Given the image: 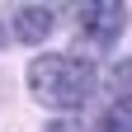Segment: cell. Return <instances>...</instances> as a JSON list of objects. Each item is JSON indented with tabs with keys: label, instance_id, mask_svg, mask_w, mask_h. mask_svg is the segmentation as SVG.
<instances>
[{
	"label": "cell",
	"instance_id": "1",
	"mask_svg": "<svg viewBox=\"0 0 132 132\" xmlns=\"http://www.w3.org/2000/svg\"><path fill=\"white\" fill-rule=\"evenodd\" d=\"M94 85H99V66L80 52H43L28 61V94L57 118H71L94 94Z\"/></svg>",
	"mask_w": 132,
	"mask_h": 132
},
{
	"label": "cell",
	"instance_id": "6",
	"mask_svg": "<svg viewBox=\"0 0 132 132\" xmlns=\"http://www.w3.org/2000/svg\"><path fill=\"white\" fill-rule=\"evenodd\" d=\"M43 132H85V127H80L76 118H52V123H47Z\"/></svg>",
	"mask_w": 132,
	"mask_h": 132
},
{
	"label": "cell",
	"instance_id": "2",
	"mask_svg": "<svg viewBox=\"0 0 132 132\" xmlns=\"http://www.w3.org/2000/svg\"><path fill=\"white\" fill-rule=\"evenodd\" d=\"M76 28H80V38H85V47L109 52V47L127 33V5H123V0H94V5H76Z\"/></svg>",
	"mask_w": 132,
	"mask_h": 132
},
{
	"label": "cell",
	"instance_id": "7",
	"mask_svg": "<svg viewBox=\"0 0 132 132\" xmlns=\"http://www.w3.org/2000/svg\"><path fill=\"white\" fill-rule=\"evenodd\" d=\"M0 43H5V28H0Z\"/></svg>",
	"mask_w": 132,
	"mask_h": 132
},
{
	"label": "cell",
	"instance_id": "3",
	"mask_svg": "<svg viewBox=\"0 0 132 132\" xmlns=\"http://www.w3.org/2000/svg\"><path fill=\"white\" fill-rule=\"evenodd\" d=\"M14 38H19V43H47V33H52L57 28V10L52 5H19V10H14Z\"/></svg>",
	"mask_w": 132,
	"mask_h": 132
},
{
	"label": "cell",
	"instance_id": "5",
	"mask_svg": "<svg viewBox=\"0 0 132 132\" xmlns=\"http://www.w3.org/2000/svg\"><path fill=\"white\" fill-rule=\"evenodd\" d=\"M94 132H132V109L109 104L104 113H99V127H94Z\"/></svg>",
	"mask_w": 132,
	"mask_h": 132
},
{
	"label": "cell",
	"instance_id": "4",
	"mask_svg": "<svg viewBox=\"0 0 132 132\" xmlns=\"http://www.w3.org/2000/svg\"><path fill=\"white\" fill-rule=\"evenodd\" d=\"M104 85H109V94H113V104H123V109H132V57H118V61L109 66Z\"/></svg>",
	"mask_w": 132,
	"mask_h": 132
}]
</instances>
